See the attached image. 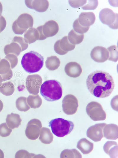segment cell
<instances>
[{
	"mask_svg": "<svg viewBox=\"0 0 118 158\" xmlns=\"http://www.w3.org/2000/svg\"><path fill=\"white\" fill-rule=\"evenodd\" d=\"M90 92L96 97L104 98L109 96L114 87L112 76L109 73L96 70L90 73L86 80Z\"/></svg>",
	"mask_w": 118,
	"mask_h": 158,
	"instance_id": "1",
	"label": "cell"
},
{
	"mask_svg": "<svg viewBox=\"0 0 118 158\" xmlns=\"http://www.w3.org/2000/svg\"><path fill=\"white\" fill-rule=\"evenodd\" d=\"M40 92L41 95L46 100L54 101L61 98L62 87L60 83L56 80H47L41 85Z\"/></svg>",
	"mask_w": 118,
	"mask_h": 158,
	"instance_id": "2",
	"label": "cell"
},
{
	"mask_svg": "<svg viewBox=\"0 0 118 158\" xmlns=\"http://www.w3.org/2000/svg\"><path fill=\"white\" fill-rule=\"evenodd\" d=\"M21 63L24 69L29 73L38 72L42 68L44 64L42 56L36 51H31L24 54Z\"/></svg>",
	"mask_w": 118,
	"mask_h": 158,
	"instance_id": "3",
	"label": "cell"
},
{
	"mask_svg": "<svg viewBox=\"0 0 118 158\" xmlns=\"http://www.w3.org/2000/svg\"><path fill=\"white\" fill-rule=\"evenodd\" d=\"M49 126L50 127L53 133L59 137L70 134L74 127V123L71 121L60 118L51 120Z\"/></svg>",
	"mask_w": 118,
	"mask_h": 158,
	"instance_id": "4",
	"label": "cell"
},
{
	"mask_svg": "<svg viewBox=\"0 0 118 158\" xmlns=\"http://www.w3.org/2000/svg\"><path fill=\"white\" fill-rule=\"evenodd\" d=\"M33 19L30 14L23 13L20 15L13 23L12 29L17 34H22L28 28L33 26Z\"/></svg>",
	"mask_w": 118,
	"mask_h": 158,
	"instance_id": "5",
	"label": "cell"
},
{
	"mask_svg": "<svg viewBox=\"0 0 118 158\" xmlns=\"http://www.w3.org/2000/svg\"><path fill=\"white\" fill-rule=\"evenodd\" d=\"M87 114L90 118L94 121L105 120L106 114L101 105L96 101L89 103L86 108Z\"/></svg>",
	"mask_w": 118,
	"mask_h": 158,
	"instance_id": "6",
	"label": "cell"
},
{
	"mask_svg": "<svg viewBox=\"0 0 118 158\" xmlns=\"http://www.w3.org/2000/svg\"><path fill=\"white\" fill-rule=\"evenodd\" d=\"M28 46V43L25 42L23 38L15 36L10 44L5 46L4 52L6 55L9 53H13L18 56L21 51L27 49Z\"/></svg>",
	"mask_w": 118,
	"mask_h": 158,
	"instance_id": "7",
	"label": "cell"
},
{
	"mask_svg": "<svg viewBox=\"0 0 118 158\" xmlns=\"http://www.w3.org/2000/svg\"><path fill=\"white\" fill-rule=\"evenodd\" d=\"M99 18L103 23L112 29H118V14L108 8L102 9L99 13Z\"/></svg>",
	"mask_w": 118,
	"mask_h": 158,
	"instance_id": "8",
	"label": "cell"
},
{
	"mask_svg": "<svg viewBox=\"0 0 118 158\" xmlns=\"http://www.w3.org/2000/svg\"><path fill=\"white\" fill-rule=\"evenodd\" d=\"M63 110L68 115H72L77 112L78 106V101L74 95L69 94L66 95L62 102Z\"/></svg>",
	"mask_w": 118,
	"mask_h": 158,
	"instance_id": "9",
	"label": "cell"
},
{
	"mask_svg": "<svg viewBox=\"0 0 118 158\" xmlns=\"http://www.w3.org/2000/svg\"><path fill=\"white\" fill-rule=\"evenodd\" d=\"M41 121L36 119L30 120L28 123L25 131L27 137L29 139L34 140L39 137L42 127Z\"/></svg>",
	"mask_w": 118,
	"mask_h": 158,
	"instance_id": "10",
	"label": "cell"
},
{
	"mask_svg": "<svg viewBox=\"0 0 118 158\" xmlns=\"http://www.w3.org/2000/svg\"><path fill=\"white\" fill-rule=\"evenodd\" d=\"M42 78L38 75H29L26 78V87L30 93L37 95L42 83Z\"/></svg>",
	"mask_w": 118,
	"mask_h": 158,
	"instance_id": "11",
	"label": "cell"
},
{
	"mask_svg": "<svg viewBox=\"0 0 118 158\" xmlns=\"http://www.w3.org/2000/svg\"><path fill=\"white\" fill-rule=\"evenodd\" d=\"M75 45L71 43L67 36L63 37L61 39L56 41L54 45V50L58 54L64 55L68 51L73 50Z\"/></svg>",
	"mask_w": 118,
	"mask_h": 158,
	"instance_id": "12",
	"label": "cell"
},
{
	"mask_svg": "<svg viewBox=\"0 0 118 158\" xmlns=\"http://www.w3.org/2000/svg\"><path fill=\"white\" fill-rule=\"evenodd\" d=\"M106 125L105 123H99L91 126L87 130V136L94 141H100L103 137V129Z\"/></svg>",
	"mask_w": 118,
	"mask_h": 158,
	"instance_id": "13",
	"label": "cell"
},
{
	"mask_svg": "<svg viewBox=\"0 0 118 158\" xmlns=\"http://www.w3.org/2000/svg\"><path fill=\"white\" fill-rule=\"evenodd\" d=\"M91 57L95 62L102 63L108 59L109 53L107 49L103 46H98L94 47L91 51Z\"/></svg>",
	"mask_w": 118,
	"mask_h": 158,
	"instance_id": "14",
	"label": "cell"
},
{
	"mask_svg": "<svg viewBox=\"0 0 118 158\" xmlns=\"http://www.w3.org/2000/svg\"><path fill=\"white\" fill-rule=\"evenodd\" d=\"M59 30V26L57 23L53 20L47 22L42 25V33L46 38L55 35Z\"/></svg>",
	"mask_w": 118,
	"mask_h": 158,
	"instance_id": "15",
	"label": "cell"
},
{
	"mask_svg": "<svg viewBox=\"0 0 118 158\" xmlns=\"http://www.w3.org/2000/svg\"><path fill=\"white\" fill-rule=\"evenodd\" d=\"M64 70L67 75L73 78L79 76L82 71L81 65L76 62H70L67 64Z\"/></svg>",
	"mask_w": 118,
	"mask_h": 158,
	"instance_id": "16",
	"label": "cell"
},
{
	"mask_svg": "<svg viewBox=\"0 0 118 158\" xmlns=\"http://www.w3.org/2000/svg\"><path fill=\"white\" fill-rule=\"evenodd\" d=\"M25 2L27 7L39 12L45 11L49 5L47 0H25Z\"/></svg>",
	"mask_w": 118,
	"mask_h": 158,
	"instance_id": "17",
	"label": "cell"
},
{
	"mask_svg": "<svg viewBox=\"0 0 118 158\" xmlns=\"http://www.w3.org/2000/svg\"><path fill=\"white\" fill-rule=\"evenodd\" d=\"M78 19L81 25L85 27H89L94 23L96 17L93 12H83L80 14Z\"/></svg>",
	"mask_w": 118,
	"mask_h": 158,
	"instance_id": "18",
	"label": "cell"
},
{
	"mask_svg": "<svg viewBox=\"0 0 118 158\" xmlns=\"http://www.w3.org/2000/svg\"><path fill=\"white\" fill-rule=\"evenodd\" d=\"M103 136L107 139L116 140L118 138L117 125L111 124L106 125L103 129Z\"/></svg>",
	"mask_w": 118,
	"mask_h": 158,
	"instance_id": "19",
	"label": "cell"
},
{
	"mask_svg": "<svg viewBox=\"0 0 118 158\" xmlns=\"http://www.w3.org/2000/svg\"><path fill=\"white\" fill-rule=\"evenodd\" d=\"M77 147L84 154H87L92 151L94 144L86 139L83 138L80 139L77 143Z\"/></svg>",
	"mask_w": 118,
	"mask_h": 158,
	"instance_id": "20",
	"label": "cell"
},
{
	"mask_svg": "<svg viewBox=\"0 0 118 158\" xmlns=\"http://www.w3.org/2000/svg\"><path fill=\"white\" fill-rule=\"evenodd\" d=\"M22 120L19 115L13 113L8 115L6 119L7 125L12 129L18 128L21 124Z\"/></svg>",
	"mask_w": 118,
	"mask_h": 158,
	"instance_id": "21",
	"label": "cell"
},
{
	"mask_svg": "<svg viewBox=\"0 0 118 158\" xmlns=\"http://www.w3.org/2000/svg\"><path fill=\"white\" fill-rule=\"evenodd\" d=\"M24 40L25 42L29 44L38 40L39 35L37 30L33 28H30L24 35Z\"/></svg>",
	"mask_w": 118,
	"mask_h": 158,
	"instance_id": "22",
	"label": "cell"
},
{
	"mask_svg": "<svg viewBox=\"0 0 118 158\" xmlns=\"http://www.w3.org/2000/svg\"><path fill=\"white\" fill-rule=\"evenodd\" d=\"M39 139L43 143L49 144L52 142L53 136L50 130L47 128L43 127L41 129Z\"/></svg>",
	"mask_w": 118,
	"mask_h": 158,
	"instance_id": "23",
	"label": "cell"
},
{
	"mask_svg": "<svg viewBox=\"0 0 118 158\" xmlns=\"http://www.w3.org/2000/svg\"><path fill=\"white\" fill-rule=\"evenodd\" d=\"M60 62L59 59L56 56H52L48 57L45 61V65L50 70L57 69L60 65Z\"/></svg>",
	"mask_w": 118,
	"mask_h": 158,
	"instance_id": "24",
	"label": "cell"
},
{
	"mask_svg": "<svg viewBox=\"0 0 118 158\" xmlns=\"http://www.w3.org/2000/svg\"><path fill=\"white\" fill-rule=\"evenodd\" d=\"M83 34L78 33L73 29L69 32L68 35V39L70 42L74 45L80 43L83 40Z\"/></svg>",
	"mask_w": 118,
	"mask_h": 158,
	"instance_id": "25",
	"label": "cell"
},
{
	"mask_svg": "<svg viewBox=\"0 0 118 158\" xmlns=\"http://www.w3.org/2000/svg\"><path fill=\"white\" fill-rule=\"evenodd\" d=\"M27 101L30 107L34 109L39 107L42 104V100L38 94L29 95Z\"/></svg>",
	"mask_w": 118,
	"mask_h": 158,
	"instance_id": "26",
	"label": "cell"
},
{
	"mask_svg": "<svg viewBox=\"0 0 118 158\" xmlns=\"http://www.w3.org/2000/svg\"><path fill=\"white\" fill-rule=\"evenodd\" d=\"M117 144L113 141H108L104 144L103 149L105 152L109 155L110 157H114L113 152L117 150Z\"/></svg>",
	"mask_w": 118,
	"mask_h": 158,
	"instance_id": "27",
	"label": "cell"
},
{
	"mask_svg": "<svg viewBox=\"0 0 118 158\" xmlns=\"http://www.w3.org/2000/svg\"><path fill=\"white\" fill-rule=\"evenodd\" d=\"M14 91V87L10 81L5 82L0 86V92L6 96L12 95Z\"/></svg>",
	"mask_w": 118,
	"mask_h": 158,
	"instance_id": "28",
	"label": "cell"
},
{
	"mask_svg": "<svg viewBox=\"0 0 118 158\" xmlns=\"http://www.w3.org/2000/svg\"><path fill=\"white\" fill-rule=\"evenodd\" d=\"M16 104L17 108L20 111L26 112L30 109L27 102L26 97L21 96L19 97L16 100Z\"/></svg>",
	"mask_w": 118,
	"mask_h": 158,
	"instance_id": "29",
	"label": "cell"
},
{
	"mask_svg": "<svg viewBox=\"0 0 118 158\" xmlns=\"http://www.w3.org/2000/svg\"><path fill=\"white\" fill-rule=\"evenodd\" d=\"M109 53V58L108 60L116 62L118 59V49L117 46L114 45L111 46L107 49Z\"/></svg>",
	"mask_w": 118,
	"mask_h": 158,
	"instance_id": "30",
	"label": "cell"
},
{
	"mask_svg": "<svg viewBox=\"0 0 118 158\" xmlns=\"http://www.w3.org/2000/svg\"><path fill=\"white\" fill-rule=\"evenodd\" d=\"M5 75V73L8 74L12 72L10 68V64L9 61L5 59H3L0 61V74Z\"/></svg>",
	"mask_w": 118,
	"mask_h": 158,
	"instance_id": "31",
	"label": "cell"
},
{
	"mask_svg": "<svg viewBox=\"0 0 118 158\" xmlns=\"http://www.w3.org/2000/svg\"><path fill=\"white\" fill-rule=\"evenodd\" d=\"M73 27L75 32L81 34L87 32L89 28V27H85L81 25L78 22V18L74 21L73 24Z\"/></svg>",
	"mask_w": 118,
	"mask_h": 158,
	"instance_id": "32",
	"label": "cell"
},
{
	"mask_svg": "<svg viewBox=\"0 0 118 158\" xmlns=\"http://www.w3.org/2000/svg\"><path fill=\"white\" fill-rule=\"evenodd\" d=\"M12 131V129L8 127L6 123L0 125V136L2 137L9 136Z\"/></svg>",
	"mask_w": 118,
	"mask_h": 158,
	"instance_id": "33",
	"label": "cell"
},
{
	"mask_svg": "<svg viewBox=\"0 0 118 158\" xmlns=\"http://www.w3.org/2000/svg\"><path fill=\"white\" fill-rule=\"evenodd\" d=\"M40 155H37L34 154L30 153L25 150H20L17 152L15 154V158L39 157L37 156Z\"/></svg>",
	"mask_w": 118,
	"mask_h": 158,
	"instance_id": "34",
	"label": "cell"
},
{
	"mask_svg": "<svg viewBox=\"0 0 118 158\" xmlns=\"http://www.w3.org/2000/svg\"><path fill=\"white\" fill-rule=\"evenodd\" d=\"M98 4L97 0H88V3L81 8L83 10H94L97 7Z\"/></svg>",
	"mask_w": 118,
	"mask_h": 158,
	"instance_id": "35",
	"label": "cell"
},
{
	"mask_svg": "<svg viewBox=\"0 0 118 158\" xmlns=\"http://www.w3.org/2000/svg\"><path fill=\"white\" fill-rule=\"evenodd\" d=\"M5 58L9 62L12 68H13L17 65L18 59L16 56L13 54H9Z\"/></svg>",
	"mask_w": 118,
	"mask_h": 158,
	"instance_id": "36",
	"label": "cell"
},
{
	"mask_svg": "<svg viewBox=\"0 0 118 158\" xmlns=\"http://www.w3.org/2000/svg\"><path fill=\"white\" fill-rule=\"evenodd\" d=\"M87 2L86 0H69L70 5L74 8H79Z\"/></svg>",
	"mask_w": 118,
	"mask_h": 158,
	"instance_id": "37",
	"label": "cell"
},
{
	"mask_svg": "<svg viewBox=\"0 0 118 158\" xmlns=\"http://www.w3.org/2000/svg\"><path fill=\"white\" fill-rule=\"evenodd\" d=\"M6 22L4 18L2 16L0 17V33L6 27Z\"/></svg>",
	"mask_w": 118,
	"mask_h": 158,
	"instance_id": "38",
	"label": "cell"
},
{
	"mask_svg": "<svg viewBox=\"0 0 118 158\" xmlns=\"http://www.w3.org/2000/svg\"><path fill=\"white\" fill-rule=\"evenodd\" d=\"M36 29L38 32L39 35V38L38 40H43L46 38L44 36L42 33V25L38 27Z\"/></svg>",
	"mask_w": 118,
	"mask_h": 158,
	"instance_id": "39",
	"label": "cell"
},
{
	"mask_svg": "<svg viewBox=\"0 0 118 158\" xmlns=\"http://www.w3.org/2000/svg\"><path fill=\"white\" fill-rule=\"evenodd\" d=\"M4 157V154L3 151L0 149V158Z\"/></svg>",
	"mask_w": 118,
	"mask_h": 158,
	"instance_id": "40",
	"label": "cell"
},
{
	"mask_svg": "<svg viewBox=\"0 0 118 158\" xmlns=\"http://www.w3.org/2000/svg\"><path fill=\"white\" fill-rule=\"evenodd\" d=\"M3 107V104L2 102L0 100V112L1 111Z\"/></svg>",
	"mask_w": 118,
	"mask_h": 158,
	"instance_id": "41",
	"label": "cell"
},
{
	"mask_svg": "<svg viewBox=\"0 0 118 158\" xmlns=\"http://www.w3.org/2000/svg\"><path fill=\"white\" fill-rule=\"evenodd\" d=\"M2 11V6L0 2V16L1 15Z\"/></svg>",
	"mask_w": 118,
	"mask_h": 158,
	"instance_id": "42",
	"label": "cell"
},
{
	"mask_svg": "<svg viewBox=\"0 0 118 158\" xmlns=\"http://www.w3.org/2000/svg\"><path fill=\"white\" fill-rule=\"evenodd\" d=\"M3 80L1 77V76L0 75V86H1L2 84V83L3 81Z\"/></svg>",
	"mask_w": 118,
	"mask_h": 158,
	"instance_id": "43",
	"label": "cell"
}]
</instances>
